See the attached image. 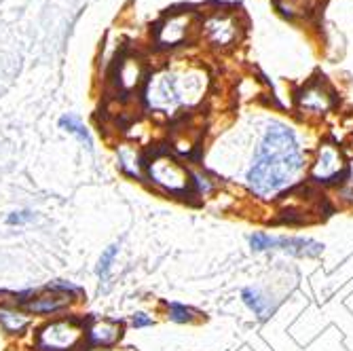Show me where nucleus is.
<instances>
[{
  "instance_id": "3",
  "label": "nucleus",
  "mask_w": 353,
  "mask_h": 351,
  "mask_svg": "<svg viewBox=\"0 0 353 351\" xmlns=\"http://www.w3.org/2000/svg\"><path fill=\"white\" fill-rule=\"evenodd\" d=\"M146 174L157 186H161L172 195H184L192 184L190 174L168 152L152 154V159L146 163Z\"/></svg>"
},
{
  "instance_id": "1",
  "label": "nucleus",
  "mask_w": 353,
  "mask_h": 351,
  "mask_svg": "<svg viewBox=\"0 0 353 351\" xmlns=\"http://www.w3.org/2000/svg\"><path fill=\"white\" fill-rule=\"evenodd\" d=\"M303 166V152L294 132L288 125L273 123L256 148L248 184L259 197H273L296 180Z\"/></svg>"
},
{
  "instance_id": "7",
  "label": "nucleus",
  "mask_w": 353,
  "mask_h": 351,
  "mask_svg": "<svg viewBox=\"0 0 353 351\" xmlns=\"http://www.w3.org/2000/svg\"><path fill=\"white\" fill-rule=\"evenodd\" d=\"M85 337H87V343L91 347H100V349H108V347H114L121 337H123V324L121 322H114V320H91L87 326H85Z\"/></svg>"
},
{
  "instance_id": "9",
  "label": "nucleus",
  "mask_w": 353,
  "mask_h": 351,
  "mask_svg": "<svg viewBox=\"0 0 353 351\" xmlns=\"http://www.w3.org/2000/svg\"><path fill=\"white\" fill-rule=\"evenodd\" d=\"M205 30H208V37L214 45L218 47H227L235 41L237 37V23L231 17H224V15H216L210 17L205 21Z\"/></svg>"
},
{
  "instance_id": "19",
  "label": "nucleus",
  "mask_w": 353,
  "mask_h": 351,
  "mask_svg": "<svg viewBox=\"0 0 353 351\" xmlns=\"http://www.w3.org/2000/svg\"><path fill=\"white\" fill-rule=\"evenodd\" d=\"M34 220V212L30 210H21V212H11L7 216V225L11 227H21V225H28V222Z\"/></svg>"
},
{
  "instance_id": "20",
  "label": "nucleus",
  "mask_w": 353,
  "mask_h": 351,
  "mask_svg": "<svg viewBox=\"0 0 353 351\" xmlns=\"http://www.w3.org/2000/svg\"><path fill=\"white\" fill-rule=\"evenodd\" d=\"M132 324H134L136 328H146V326H152L154 322H152V317H148L146 313H136V315L132 317Z\"/></svg>"
},
{
  "instance_id": "14",
  "label": "nucleus",
  "mask_w": 353,
  "mask_h": 351,
  "mask_svg": "<svg viewBox=\"0 0 353 351\" xmlns=\"http://www.w3.org/2000/svg\"><path fill=\"white\" fill-rule=\"evenodd\" d=\"M0 326L9 332H23V328L28 326V315L17 311V309H9V307H0Z\"/></svg>"
},
{
  "instance_id": "11",
  "label": "nucleus",
  "mask_w": 353,
  "mask_h": 351,
  "mask_svg": "<svg viewBox=\"0 0 353 351\" xmlns=\"http://www.w3.org/2000/svg\"><path fill=\"white\" fill-rule=\"evenodd\" d=\"M144 79L142 63L136 57H125L121 63H117V85L123 91H134Z\"/></svg>"
},
{
  "instance_id": "8",
  "label": "nucleus",
  "mask_w": 353,
  "mask_h": 351,
  "mask_svg": "<svg viewBox=\"0 0 353 351\" xmlns=\"http://www.w3.org/2000/svg\"><path fill=\"white\" fill-rule=\"evenodd\" d=\"M345 174V163L341 152L332 146V144H324L319 148V157L317 163L313 166V180L317 182H334L336 178H341Z\"/></svg>"
},
{
  "instance_id": "16",
  "label": "nucleus",
  "mask_w": 353,
  "mask_h": 351,
  "mask_svg": "<svg viewBox=\"0 0 353 351\" xmlns=\"http://www.w3.org/2000/svg\"><path fill=\"white\" fill-rule=\"evenodd\" d=\"M243 303L259 315V317H269V313L273 311V307H271V303L259 292V290H252V288H245L243 290Z\"/></svg>"
},
{
  "instance_id": "15",
  "label": "nucleus",
  "mask_w": 353,
  "mask_h": 351,
  "mask_svg": "<svg viewBox=\"0 0 353 351\" xmlns=\"http://www.w3.org/2000/svg\"><path fill=\"white\" fill-rule=\"evenodd\" d=\"M59 127H61L63 132L74 134V136L85 144L87 150H93V140H91L89 132H87V127H85L79 119H74V117H70V114H63V117L59 119Z\"/></svg>"
},
{
  "instance_id": "4",
  "label": "nucleus",
  "mask_w": 353,
  "mask_h": 351,
  "mask_svg": "<svg viewBox=\"0 0 353 351\" xmlns=\"http://www.w3.org/2000/svg\"><path fill=\"white\" fill-rule=\"evenodd\" d=\"M85 343V326L79 320H57L41 328L37 337L39 351H79Z\"/></svg>"
},
{
  "instance_id": "5",
  "label": "nucleus",
  "mask_w": 353,
  "mask_h": 351,
  "mask_svg": "<svg viewBox=\"0 0 353 351\" xmlns=\"http://www.w3.org/2000/svg\"><path fill=\"white\" fill-rule=\"evenodd\" d=\"M250 245L254 252H265V250H283L294 257H317L322 254L324 245L313 239H296V237H271L267 233H254L250 237Z\"/></svg>"
},
{
  "instance_id": "21",
  "label": "nucleus",
  "mask_w": 353,
  "mask_h": 351,
  "mask_svg": "<svg viewBox=\"0 0 353 351\" xmlns=\"http://www.w3.org/2000/svg\"><path fill=\"white\" fill-rule=\"evenodd\" d=\"M192 184H197V188H199V193H210V188H212V184L208 182V178H203V176H192Z\"/></svg>"
},
{
  "instance_id": "2",
  "label": "nucleus",
  "mask_w": 353,
  "mask_h": 351,
  "mask_svg": "<svg viewBox=\"0 0 353 351\" xmlns=\"http://www.w3.org/2000/svg\"><path fill=\"white\" fill-rule=\"evenodd\" d=\"M201 74L197 72H178V70H163L148 79L146 85V102L152 110L159 112H176L180 106L197 102L201 91Z\"/></svg>"
},
{
  "instance_id": "12",
  "label": "nucleus",
  "mask_w": 353,
  "mask_h": 351,
  "mask_svg": "<svg viewBox=\"0 0 353 351\" xmlns=\"http://www.w3.org/2000/svg\"><path fill=\"white\" fill-rule=\"evenodd\" d=\"M70 299L72 297L66 294V292L51 294V297H41V299H34V301H28L26 309L32 311V313H55V311H61L63 307H68Z\"/></svg>"
},
{
  "instance_id": "22",
  "label": "nucleus",
  "mask_w": 353,
  "mask_h": 351,
  "mask_svg": "<svg viewBox=\"0 0 353 351\" xmlns=\"http://www.w3.org/2000/svg\"><path fill=\"white\" fill-rule=\"evenodd\" d=\"M127 351H130V349H127Z\"/></svg>"
},
{
  "instance_id": "13",
  "label": "nucleus",
  "mask_w": 353,
  "mask_h": 351,
  "mask_svg": "<svg viewBox=\"0 0 353 351\" xmlns=\"http://www.w3.org/2000/svg\"><path fill=\"white\" fill-rule=\"evenodd\" d=\"M117 154H119V166L125 174H130L134 178H140L142 176V157L136 152L134 146L130 144H123L117 148Z\"/></svg>"
},
{
  "instance_id": "17",
  "label": "nucleus",
  "mask_w": 353,
  "mask_h": 351,
  "mask_svg": "<svg viewBox=\"0 0 353 351\" xmlns=\"http://www.w3.org/2000/svg\"><path fill=\"white\" fill-rule=\"evenodd\" d=\"M117 254H119V243H112V245H108V248L102 252L100 263H98V269H95V273H98V277H100L102 281H106V279H108V275H110V267H112V261H114Z\"/></svg>"
},
{
  "instance_id": "18",
  "label": "nucleus",
  "mask_w": 353,
  "mask_h": 351,
  "mask_svg": "<svg viewBox=\"0 0 353 351\" xmlns=\"http://www.w3.org/2000/svg\"><path fill=\"white\" fill-rule=\"evenodd\" d=\"M170 317L178 324H186L192 322V309L180 305V303H170Z\"/></svg>"
},
{
  "instance_id": "6",
  "label": "nucleus",
  "mask_w": 353,
  "mask_h": 351,
  "mask_svg": "<svg viewBox=\"0 0 353 351\" xmlns=\"http://www.w3.org/2000/svg\"><path fill=\"white\" fill-rule=\"evenodd\" d=\"M192 26V15L190 13H174L165 17L154 30V43L161 49L178 47L188 39V32Z\"/></svg>"
},
{
  "instance_id": "10",
  "label": "nucleus",
  "mask_w": 353,
  "mask_h": 351,
  "mask_svg": "<svg viewBox=\"0 0 353 351\" xmlns=\"http://www.w3.org/2000/svg\"><path fill=\"white\" fill-rule=\"evenodd\" d=\"M299 106L311 112H326L332 106V95L319 83H313L299 93Z\"/></svg>"
}]
</instances>
